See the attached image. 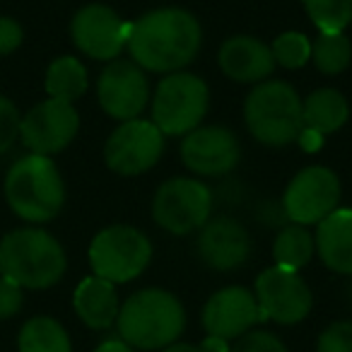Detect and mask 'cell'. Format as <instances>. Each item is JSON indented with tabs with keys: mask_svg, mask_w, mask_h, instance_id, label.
I'll return each instance as SVG.
<instances>
[{
	"mask_svg": "<svg viewBox=\"0 0 352 352\" xmlns=\"http://www.w3.org/2000/svg\"><path fill=\"white\" fill-rule=\"evenodd\" d=\"M164 152V135L152 121H123L104 145V162L118 176H140L150 171Z\"/></svg>",
	"mask_w": 352,
	"mask_h": 352,
	"instance_id": "11",
	"label": "cell"
},
{
	"mask_svg": "<svg viewBox=\"0 0 352 352\" xmlns=\"http://www.w3.org/2000/svg\"><path fill=\"white\" fill-rule=\"evenodd\" d=\"M210 107V89L201 75L171 73L162 78L152 94V118L162 135L182 138L196 131Z\"/></svg>",
	"mask_w": 352,
	"mask_h": 352,
	"instance_id": "6",
	"label": "cell"
},
{
	"mask_svg": "<svg viewBox=\"0 0 352 352\" xmlns=\"http://www.w3.org/2000/svg\"><path fill=\"white\" fill-rule=\"evenodd\" d=\"M80 131V116L73 104L46 99L22 116L20 138L32 155H58L75 140Z\"/></svg>",
	"mask_w": 352,
	"mask_h": 352,
	"instance_id": "13",
	"label": "cell"
},
{
	"mask_svg": "<svg viewBox=\"0 0 352 352\" xmlns=\"http://www.w3.org/2000/svg\"><path fill=\"white\" fill-rule=\"evenodd\" d=\"M116 328L121 340L133 350H164L182 338L186 328V309L182 299L166 289H138L121 304Z\"/></svg>",
	"mask_w": 352,
	"mask_h": 352,
	"instance_id": "2",
	"label": "cell"
},
{
	"mask_svg": "<svg viewBox=\"0 0 352 352\" xmlns=\"http://www.w3.org/2000/svg\"><path fill=\"white\" fill-rule=\"evenodd\" d=\"M340 203V179L328 166H307L285 188L283 210L294 225L311 227L326 220Z\"/></svg>",
	"mask_w": 352,
	"mask_h": 352,
	"instance_id": "9",
	"label": "cell"
},
{
	"mask_svg": "<svg viewBox=\"0 0 352 352\" xmlns=\"http://www.w3.org/2000/svg\"><path fill=\"white\" fill-rule=\"evenodd\" d=\"M321 138H323V135H318V133L307 131V128H304V131H302V135H299V140H297V142H302V147H304V150H309V152H316V150H318V145H321Z\"/></svg>",
	"mask_w": 352,
	"mask_h": 352,
	"instance_id": "35",
	"label": "cell"
},
{
	"mask_svg": "<svg viewBox=\"0 0 352 352\" xmlns=\"http://www.w3.org/2000/svg\"><path fill=\"white\" fill-rule=\"evenodd\" d=\"M311 60L318 73L323 75H340L347 70L352 60V44L345 32L338 34H318L311 41Z\"/></svg>",
	"mask_w": 352,
	"mask_h": 352,
	"instance_id": "25",
	"label": "cell"
},
{
	"mask_svg": "<svg viewBox=\"0 0 352 352\" xmlns=\"http://www.w3.org/2000/svg\"><path fill=\"white\" fill-rule=\"evenodd\" d=\"M232 352H287V347L275 333L254 328V331L236 338L234 345H232Z\"/></svg>",
	"mask_w": 352,
	"mask_h": 352,
	"instance_id": "28",
	"label": "cell"
},
{
	"mask_svg": "<svg viewBox=\"0 0 352 352\" xmlns=\"http://www.w3.org/2000/svg\"><path fill=\"white\" fill-rule=\"evenodd\" d=\"M150 261V239L131 225L107 227L89 244V265H92L94 275L113 285L135 280L138 275L145 273Z\"/></svg>",
	"mask_w": 352,
	"mask_h": 352,
	"instance_id": "7",
	"label": "cell"
},
{
	"mask_svg": "<svg viewBox=\"0 0 352 352\" xmlns=\"http://www.w3.org/2000/svg\"><path fill=\"white\" fill-rule=\"evenodd\" d=\"M217 65L222 75L239 85H258L270 80L275 70V58L270 46L249 34L230 36L220 46Z\"/></svg>",
	"mask_w": 352,
	"mask_h": 352,
	"instance_id": "18",
	"label": "cell"
},
{
	"mask_svg": "<svg viewBox=\"0 0 352 352\" xmlns=\"http://www.w3.org/2000/svg\"><path fill=\"white\" fill-rule=\"evenodd\" d=\"M256 302L263 321H275L280 326H294L311 314L314 294L297 270L273 265L256 278Z\"/></svg>",
	"mask_w": 352,
	"mask_h": 352,
	"instance_id": "10",
	"label": "cell"
},
{
	"mask_svg": "<svg viewBox=\"0 0 352 352\" xmlns=\"http://www.w3.org/2000/svg\"><path fill=\"white\" fill-rule=\"evenodd\" d=\"M162 352H201V347L191 345V342H174V345L164 347Z\"/></svg>",
	"mask_w": 352,
	"mask_h": 352,
	"instance_id": "36",
	"label": "cell"
},
{
	"mask_svg": "<svg viewBox=\"0 0 352 352\" xmlns=\"http://www.w3.org/2000/svg\"><path fill=\"white\" fill-rule=\"evenodd\" d=\"M44 85L49 99L75 104L87 92V68L75 56H60L49 65Z\"/></svg>",
	"mask_w": 352,
	"mask_h": 352,
	"instance_id": "22",
	"label": "cell"
},
{
	"mask_svg": "<svg viewBox=\"0 0 352 352\" xmlns=\"http://www.w3.org/2000/svg\"><path fill=\"white\" fill-rule=\"evenodd\" d=\"M311 25L318 34L345 32L352 22V0H302Z\"/></svg>",
	"mask_w": 352,
	"mask_h": 352,
	"instance_id": "26",
	"label": "cell"
},
{
	"mask_svg": "<svg viewBox=\"0 0 352 352\" xmlns=\"http://www.w3.org/2000/svg\"><path fill=\"white\" fill-rule=\"evenodd\" d=\"M94 352H135V350H133L126 340H121V338H109V340L99 342V345L94 347Z\"/></svg>",
	"mask_w": 352,
	"mask_h": 352,
	"instance_id": "33",
	"label": "cell"
},
{
	"mask_svg": "<svg viewBox=\"0 0 352 352\" xmlns=\"http://www.w3.org/2000/svg\"><path fill=\"white\" fill-rule=\"evenodd\" d=\"M22 27L12 17H0V56H8L20 49L22 44Z\"/></svg>",
	"mask_w": 352,
	"mask_h": 352,
	"instance_id": "32",
	"label": "cell"
},
{
	"mask_svg": "<svg viewBox=\"0 0 352 352\" xmlns=\"http://www.w3.org/2000/svg\"><path fill=\"white\" fill-rule=\"evenodd\" d=\"M350 118V104L342 97V92L333 87L314 89L302 102V121L307 131L318 135H331L340 131Z\"/></svg>",
	"mask_w": 352,
	"mask_h": 352,
	"instance_id": "21",
	"label": "cell"
},
{
	"mask_svg": "<svg viewBox=\"0 0 352 352\" xmlns=\"http://www.w3.org/2000/svg\"><path fill=\"white\" fill-rule=\"evenodd\" d=\"M244 121L261 145L287 147L297 142L304 131L302 99L289 82L265 80L246 94Z\"/></svg>",
	"mask_w": 352,
	"mask_h": 352,
	"instance_id": "5",
	"label": "cell"
},
{
	"mask_svg": "<svg viewBox=\"0 0 352 352\" xmlns=\"http://www.w3.org/2000/svg\"><path fill=\"white\" fill-rule=\"evenodd\" d=\"M203 328L208 336L222 338L234 342L244 333L254 331L261 318V309L256 302V294L241 285L222 287L206 302L201 314Z\"/></svg>",
	"mask_w": 352,
	"mask_h": 352,
	"instance_id": "16",
	"label": "cell"
},
{
	"mask_svg": "<svg viewBox=\"0 0 352 352\" xmlns=\"http://www.w3.org/2000/svg\"><path fill=\"white\" fill-rule=\"evenodd\" d=\"M68 258L60 241L46 230L22 227L0 241V275L22 289H49L65 275Z\"/></svg>",
	"mask_w": 352,
	"mask_h": 352,
	"instance_id": "3",
	"label": "cell"
},
{
	"mask_svg": "<svg viewBox=\"0 0 352 352\" xmlns=\"http://www.w3.org/2000/svg\"><path fill=\"white\" fill-rule=\"evenodd\" d=\"M198 234V256L212 270L230 273L244 265L251 256V236L246 227L234 217H215L201 227Z\"/></svg>",
	"mask_w": 352,
	"mask_h": 352,
	"instance_id": "17",
	"label": "cell"
},
{
	"mask_svg": "<svg viewBox=\"0 0 352 352\" xmlns=\"http://www.w3.org/2000/svg\"><path fill=\"white\" fill-rule=\"evenodd\" d=\"M203 46L201 22L182 8H157L131 25L126 49L147 73H179L196 60Z\"/></svg>",
	"mask_w": 352,
	"mask_h": 352,
	"instance_id": "1",
	"label": "cell"
},
{
	"mask_svg": "<svg viewBox=\"0 0 352 352\" xmlns=\"http://www.w3.org/2000/svg\"><path fill=\"white\" fill-rule=\"evenodd\" d=\"M316 352H352V321H336L321 331Z\"/></svg>",
	"mask_w": 352,
	"mask_h": 352,
	"instance_id": "30",
	"label": "cell"
},
{
	"mask_svg": "<svg viewBox=\"0 0 352 352\" xmlns=\"http://www.w3.org/2000/svg\"><path fill=\"white\" fill-rule=\"evenodd\" d=\"M17 350L20 352H73L70 336L51 316H34L22 326L17 338Z\"/></svg>",
	"mask_w": 352,
	"mask_h": 352,
	"instance_id": "23",
	"label": "cell"
},
{
	"mask_svg": "<svg viewBox=\"0 0 352 352\" xmlns=\"http://www.w3.org/2000/svg\"><path fill=\"white\" fill-rule=\"evenodd\" d=\"M314 244L328 270L352 275V208H336L318 222Z\"/></svg>",
	"mask_w": 352,
	"mask_h": 352,
	"instance_id": "19",
	"label": "cell"
},
{
	"mask_svg": "<svg viewBox=\"0 0 352 352\" xmlns=\"http://www.w3.org/2000/svg\"><path fill=\"white\" fill-rule=\"evenodd\" d=\"M73 307L85 326H89L92 331H107L116 323L118 311H121L116 285L97 275H89L75 287Z\"/></svg>",
	"mask_w": 352,
	"mask_h": 352,
	"instance_id": "20",
	"label": "cell"
},
{
	"mask_svg": "<svg viewBox=\"0 0 352 352\" xmlns=\"http://www.w3.org/2000/svg\"><path fill=\"white\" fill-rule=\"evenodd\" d=\"M97 99L104 113L116 121L140 118L150 102V82L145 70L133 60H111L97 80Z\"/></svg>",
	"mask_w": 352,
	"mask_h": 352,
	"instance_id": "12",
	"label": "cell"
},
{
	"mask_svg": "<svg viewBox=\"0 0 352 352\" xmlns=\"http://www.w3.org/2000/svg\"><path fill=\"white\" fill-rule=\"evenodd\" d=\"M314 251H316L314 234L307 227L294 225V222L285 225L273 241L275 265L287 268V270H297V273H299V268H304V265L314 258Z\"/></svg>",
	"mask_w": 352,
	"mask_h": 352,
	"instance_id": "24",
	"label": "cell"
},
{
	"mask_svg": "<svg viewBox=\"0 0 352 352\" xmlns=\"http://www.w3.org/2000/svg\"><path fill=\"white\" fill-rule=\"evenodd\" d=\"M241 147L225 126H198L182 142V162L198 176H225L236 169Z\"/></svg>",
	"mask_w": 352,
	"mask_h": 352,
	"instance_id": "15",
	"label": "cell"
},
{
	"mask_svg": "<svg viewBox=\"0 0 352 352\" xmlns=\"http://www.w3.org/2000/svg\"><path fill=\"white\" fill-rule=\"evenodd\" d=\"M198 347H201V352H232L230 340H222V338H215V336H206V340Z\"/></svg>",
	"mask_w": 352,
	"mask_h": 352,
	"instance_id": "34",
	"label": "cell"
},
{
	"mask_svg": "<svg viewBox=\"0 0 352 352\" xmlns=\"http://www.w3.org/2000/svg\"><path fill=\"white\" fill-rule=\"evenodd\" d=\"M6 198L10 210L27 222H49L63 210L65 184L51 157L27 155L6 176Z\"/></svg>",
	"mask_w": 352,
	"mask_h": 352,
	"instance_id": "4",
	"label": "cell"
},
{
	"mask_svg": "<svg viewBox=\"0 0 352 352\" xmlns=\"http://www.w3.org/2000/svg\"><path fill=\"white\" fill-rule=\"evenodd\" d=\"M270 54L275 58V65H283L287 70H297L311 60V41L302 32H283L270 44Z\"/></svg>",
	"mask_w": 352,
	"mask_h": 352,
	"instance_id": "27",
	"label": "cell"
},
{
	"mask_svg": "<svg viewBox=\"0 0 352 352\" xmlns=\"http://www.w3.org/2000/svg\"><path fill=\"white\" fill-rule=\"evenodd\" d=\"M22 302H25V294L20 285L0 275V318H12L22 309Z\"/></svg>",
	"mask_w": 352,
	"mask_h": 352,
	"instance_id": "31",
	"label": "cell"
},
{
	"mask_svg": "<svg viewBox=\"0 0 352 352\" xmlns=\"http://www.w3.org/2000/svg\"><path fill=\"white\" fill-rule=\"evenodd\" d=\"M212 212V191L198 179L176 176L157 188L152 198L155 222L174 236L198 232Z\"/></svg>",
	"mask_w": 352,
	"mask_h": 352,
	"instance_id": "8",
	"label": "cell"
},
{
	"mask_svg": "<svg viewBox=\"0 0 352 352\" xmlns=\"http://www.w3.org/2000/svg\"><path fill=\"white\" fill-rule=\"evenodd\" d=\"M128 32H131V25H126L116 15V10L102 3L80 8L70 22L73 44L89 58L109 60V63L116 60L126 49Z\"/></svg>",
	"mask_w": 352,
	"mask_h": 352,
	"instance_id": "14",
	"label": "cell"
},
{
	"mask_svg": "<svg viewBox=\"0 0 352 352\" xmlns=\"http://www.w3.org/2000/svg\"><path fill=\"white\" fill-rule=\"evenodd\" d=\"M22 116L8 97L0 94V155H6L20 138Z\"/></svg>",
	"mask_w": 352,
	"mask_h": 352,
	"instance_id": "29",
	"label": "cell"
}]
</instances>
